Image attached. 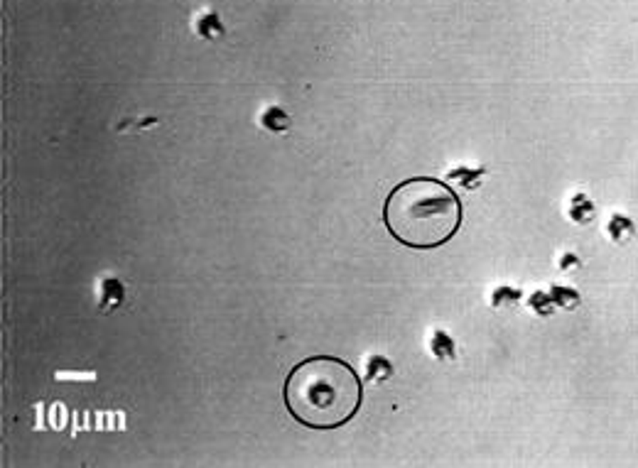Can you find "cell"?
Segmentation results:
<instances>
[{
    "mask_svg": "<svg viewBox=\"0 0 638 468\" xmlns=\"http://www.w3.org/2000/svg\"><path fill=\"white\" fill-rule=\"evenodd\" d=\"M199 32L207 34V37H214V34H221L223 27L219 25L216 15H207V18H202V22H199Z\"/></svg>",
    "mask_w": 638,
    "mask_h": 468,
    "instance_id": "cell-5",
    "label": "cell"
},
{
    "mask_svg": "<svg viewBox=\"0 0 638 468\" xmlns=\"http://www.w3.org/2000/svg\"><path fill=\"white\" fill-rule=\"evenodd\" d=\"M361 380L344 361L315 356L297 363L285 380V405L300 424L337 429L361 407Z\"/></svg>",
    "mask_w": 638,
    "mask_h": 468,
    "instance_id": "cell-1",
    "label": "cell"
},
{
    "mask_svg": "<svg viewBox=\"0 0 638 468\" xmlns=\"http://www.w3.org/2000/svg\"><path fill=\"white\" fill-rule=\"evenodd\" d=\"M263 126L273 133H285L287 128H290V118H287V113L280 111V108H271V111L263 113Z\"/></svg>",
    "mask_w": 638,
    "mask_h": 468,
    "instance_id": "cell-4",
    "label": "cell"
},
{
    "mask_svg": "<svg viewBox=\"0 0 638 468\" xmlns=\"http://www.w3.org/2000/svg\"><path fill=\"white\" fill-rule=\"evenodd\" d=\"M123 285L118 280H106L103 282V302H101V309L111 312L113 307H118L123 302Z\"/></svg>",
    "mask_w": 638,
    "mask_h": 468,
    "instance_id": "cell-3",
    "label": "cell"
},
{
    "mask_svg": "<svg viewBox=\"0 0 638 468\" xmlns=\"http://www.w3.org/2000/svg\"><path fill=\"white\" fill-rule=\"evenodd\" d=\"M462 213L460 196L447 184L415 177L388 194L383 221L398 243L415 250H432L460 231Z\"/></svg>",
    "mask_w": 638,
    "mask_h": 468,
    "instance_id": "cell-2",
    "label": "cell"
}]
</instances>
